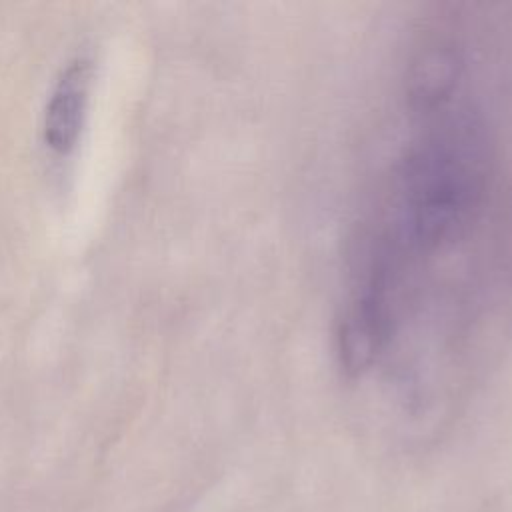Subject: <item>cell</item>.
Returning <instances> with one entry per match:
<instances>
[{"label": "cell", "instance_id": "1", "mask_svg": "<svg viewBox=\"0 0 512 512\" xmlns=\"http://www.w3.org/2000/svg\"><path fill=\"white\" fill-rule=\"evenodd\" d=\"M346 232L348 384L438 404L512 336V6L436 4L402 36Z\"/></svg>", "mask_w": 512, "mask_h": 512}, {"label": "cell", "instance_id": "2", "mask_svg": "<svg viewBox=\"0 0 512 512\" xmlns=\"http://www.w3.org/2000/svg\"><path fill=\"white\" fill-rule=\"evenodd\" d=\"M94 66L88 56H74L62 66L46 98L42 138L54 156H70L86 126Z\"/></svg>", "mask_w": 512, "mask_h": 512}]
</instances>
